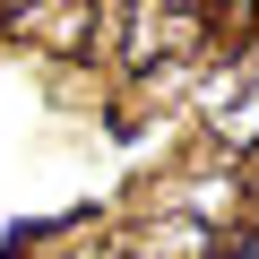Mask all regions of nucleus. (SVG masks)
Here are the masks:
<instances>
[{
	"label": "nucleus",
	"mask_w": 259,
	"mask_h": 259,
	"mask_svg": "<svg viewBox=\"0 0 259 259\" xmlns=\"http://www.w3.org/2000/svg\"><path fill=\"white\" fill-rule=\"evenodd\" d=\"M233 259H259V250H233Z\"/></svg>",
	"instance_id": "1"
}]
</instances>
